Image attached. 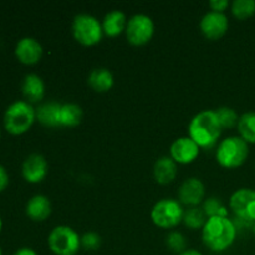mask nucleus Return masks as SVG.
Returning <instances> with one entry per match:
<instances>
[{
	"label": "nucleus",
	"instance_id": "nucleus-4",
	"mask_svg": "<svg viewBox=\"0 0 255 255\" xmlns=\"http://www.w3.org/2000/svg\"><path fill=\"white\" fill-rule=\"evenodd\" d=\"M249 156V146L242 137L229 136L219 142L216 158L223 168H238Z\"/></svg>",
	"mask_w": 255,
	"mask_h": 255
},
{
	"label": "nucleus",
	"instance_id": "nucleus-24",
	"mask_svg": "<svg viewBox=\"0 0 255 255\" xmlns=\"http://www.w3.org/2000/svg\"><path fill=\"white\" fill-rule=\"evenodd\" d=\"M232 14L238 20H247L255 14V0H234L231 4Z\"/></svg>",
	"mask_w": 255,
	"mask_h": 255
},
{
	"label": "nucleus",
	"instance_id": "nucleus-15",
	"mask_svg": "<svg viewBox=\"0 0 255 255\" xmlns=\"http://www.w3.org/2000/svg\"><path fill=\"white\" fill-rule=\"evenodd\" d=\"M25 212L31 221L42 222L49 218L50 214H51V202L44 194H35L27 201Z\"/></svg>",
	"mask_w": 255,
	"mask_h": 255
},
{
	"label": "nucleus",
	"instance_id": "nucleus-14",
	"mask_svg": "<svg viewBox=\"0 0 255 255\" xmlns=\"http://www.w3.org/2000/svg\"><path fill=\"white\" fill-rule=\"evenodd\" d=\"M42 45L36 39L25 36L16 42L15 46V56L21 64L35 65L41 60Z\"/></svg>",
	"mask_w": 255,
	"mask_h": 255
},
{
	"label": "nucleus",
	"instance_id": "nucleus-2",
	"mask_svg": "<svg viewBox=\"0 0 255 255\" xmlns=\"http://www.w3.org/2000/svg\"><path fill=\"white\" fill-rule=\"evenodd\" d=\"M216 110H203L194 115L188 125V137H191L199 148H211L219 139L222 133Z\"/></svg>",
	"mask_w": 255,
	"mask_h": 255
},
{
	"label": "nucleus",
	"instance_id": "nucleus-28",
	"mask_svg": "<svg viewBox=\"0 0 255 255\" xmlns=\"http://www.w3.org/2000/svg\"><path fill=\"white\" fill-rule=\"evenodd\" d=\"M101 246V237L95 232H86L81 236V248L86 251H97Z\"/></svg>",
	"mask_w": 255,
	"mask_h": 255
},
{
	"label": "nucleus",
	"instance_id": "nucleus-16",
	"mask_svg": "<svg viewBox=\"0 0 255 255\" xmlns=\"http://www.w3.org/2000/svg\"><path fill=\"white\" fill-rule=\"evenodd\" d=\"M21 92L30 104L41 102L45 96V82L37 74H27L22 80Z\"/></svg>",
	"mask_w": 255,
	"mask_h": 255
},
{
	"label": "nucleus",
	"instance_id": "nucleus-36",
	"mask_svg": "<svg viewBox=\"0 0 255 255\" xmlns=\"http://www.w3.org/2000/svg\"><path fill=\"white\" fill-rule=\"evenodd\" d=\"M0 137H1V129H0Z\"/></svg>",
	"mask_w": 255,
	"mask_h": 255
},
{
	"label": "nucleus",
	"instance_id": "nucleus-25",
	"mask_svg": "<svg viewBox=\"0 0 255 255\" xmlns=\"http://www.w3.org/2000/svg\"><path fill=\"white\" fill-rule=\"evenodd\" d=\"M202 208L208 218L209 217H228V209L217 197H208L204 199Z\"/></svg>",
	"mask_w": 255,
	"mask_h": 255
},
{
	"label": "nucleus",
	"instance_id": "nucleus-18",
	"mask_svg": "<svg viewBox=\"0 0 255 255\" xmlns=\"http://www.w3.org/2000/svg\"><path fill=\"white\" fill-rule=\"evenodd\" d=\"M60 109L61 104L56 101H46L36 107V120L41 125L51 128L60 126Z\"/></svg>",
	"mask_w": 255,
	"mask_h": 255
},
{
	"label": "nucleus",
	"instance_id": "nucleus-9",
	"mask_svg": "<svg viewBox=\"0 0 255 255\" xmlns=\"http://www.w3.org/2000/svg\"><path fill=\"white\" fill-rule=\"evenodd\" d=\"M229 207L239 219L255 222V191L251 188L237 189L229 198Z\"/></svg>",
	"mask_w": 255,
	"mask_h": 255
},
{
	"label": "nucleus",
	"instance_id": "nucleus-7",
	"mask_svg": "<svg viewBox=\"0 0 255 255\" xmlns=\"http://www.w3.org/2000/svg\"><path fill=\"white\" fill-rule=\"evenodd\" d=\"M72 35L75 40L84 46H94L104 36L102 25L90 14H79L72 20Z\"/></svg>",
	"mask_w": 255,
	"mask_h": 255
},
{
	"label": "nucleus",
	"instance_id": "nucleus-33",
	"mask_svg": "<svg viewBox=\"0 0 255 255\" xmlns=\"http://www.w3.org/2000/svg\"><path fill=\"white\" fill-rule=\"evenodd\" d=\"M1 229H2V219L0 217V233H1Z\"/></svg>",
	"mask_w": 255,
	"mask_h": 255
},
{
	"label": "nucleus",
	"instance_id": "nucleus-8",
	"mask_svg": "<svg viewBox=\"0 0 255 255\" xmlns=\"http://www.w3.org/2000/svg\"><path fill=\"white\" fill-rule=\"evenodd\" d=\"M125 32L129 44L142 46L151 41L153 37L154 22L148 15L136 14L128 19Z\"/></svg>",
	"mask_w": 255,
	"mask_h": 255
},
{
	"label": "nucleus",
	"instance_id": "nucleus-11",
	"mask_svg": "<svg viewBox=\"0 0 255 255\" xmlns=\"http://www.w3.org/2000/svg\"><path fill=\"white\" fill-rule=\"evenodd\" d=\"M206 186L197 177H189L184 179L178 189V201L181 204L188 207H197L204 201Z\"/></svg>",
	"mask_w": 255,
	"mask_h": 255
},
{
	"label": "nucleus",
	"instance_id": "nucleus-1",
	"mask_svg": "<svg viewBox=\"0 0 255 255\" xmlns=\"http://www.w3.org/2000/svg\"><path fill=\"white\" fill-rule=\"evenodd\" d=\"M237 227L228 217H209L202 228V241L212 252L227 251L234 243Z\"/></svg>",
	"mask_w": 255,
	"mask_h": 255
},
{
	"label": "nucleus",
	"instance_id": "nucleus-29",
	"mask_svg": "<svg viewBox=\"0 0 255 255\" xmlns=\"http://www.w3.org/2000/svg\"><path fill=\"white\" fill-rule=\"evenodd\" d=\"M208 5H209V7H211L212 11L224 12L226 11L227 7L231 5V2H229L228 0H211Z\"/></svg>",
	"mask_w": 255,
	"mask_h": 255
},
{
	"label": "nucleus",
	"instance_id": "nucleus-19",
	"mask_svg": "<svg viewBox=\"0 0 255 255\" xmlns=\"http://www.w3.org/2000/svg\"><path fill=\"white\" fill-rule=\"evenodd\" d=\"M127 17L120 10H112L109 11L104 16L102 20V30H104V35L110 37H115L117 35H120L121 32H124L126 30L127 26Z\"/></svg>",
	"mask_w": 255,
	"mask_h": 255
},
{
	"label": "nucleus",
	"instance_id": "nucleus-5",
	"mask_svg": "<svg viewBox=\"0 0 255 255\" xmlns=\"http://www.w3.org/2000/svg\"><path fill=\"white\" fill-rule=\"evenodd\" d=\"M47 246L56 255H75L81 248V237L69 226H57L47 237Z\"/></svg>",
	"mask_w": 255,
	"mask_h": 255
},
{
	"label": "nucleus",
	"instance_id": "nucleus-22",
	"mask_svg": "<svg viewBox=\"0 0 255 255\" xmlns=\"http://www.w3.org/2000/svg\"><path fill=\"white\" fill-rule=\"evenodd\" d=\"M237 128L239 137H242L247 143L255 144V112L248 111L241 115Z\"/></svg>",
	"mask_w": 255,
	"mask_h": 255
},
{
	"label": "nucleus",
	"instance_id": "nucleus-32",
	"mask_svg": "<svg viewBox=\"0 0 255 255\" xmlns=\"http://www.w3.org/2000/svg\"><path fill=\"white\" fill-rule=\"evenodd\" d=\"M178 255H203V254H202L199 251H197V249H186L183 253H181Z\"/></svg>",
	"mask_w": 255,
	"mask_h": 255
},
{
	"label": "nucleus",
	"instance_id": "nucleus-21",
	"mask_svg": "<svg viewBox=\"0 0 255 255\" xmlns=\"http://www.w3.org/2000/svg\"><path fill=\"white\" fill-rule=\"evenodd\" d=\"M84 112L81 106L74 102L61 104L60 109V126L61 127H75L81 122Z\"/></svg>",
	"mask_w": 255,
	"mask_h": 255
},
{
	"label": "nucleus",
	"instance_id": "nucleus-30",
	"mask_svg": "<svg viewBox=\"0 0 255 255\" xmlns=\"http://www.w3.org/2000/svg\"><path fill=\"white\" fill-rule=\"evenodd\" d=\"M9 186V173H7L6 168L0 164V193L6 189Z\"/></svg>",
	"mask_w": 255,
	"mask_h": 255
},
{
	"label": "nucleus",
	"instance_id": "nucleus-10",
	"mask_svg": "<svg viewBox=\"0 0 255 255\" xmlns=\"http://www.w3.org/2000/svg\"><path fill=\"white\" fill-rule=\"evenodd\" d=\"M201 31L207 39L218 40L226 35L229 27V20L224 12L208 11L202 16L199 22Z\"/></svg>",
	"mask_w": 255,
	"mask_h": 255
},
{
	"label": "nucleus",
	"instance_id": "nucleus-34",
	"mask_svg": "<svg viewBox=\"0 0 255 255\" xmlns=\"http://www.w3.org/2000/svg\"><path fill=\"white\" fill-rule=\"evenodd\" d=\"M252 228H253V233H254V236H255V222L253 223V226H252Z\"/></svg>",
	"mask_w": 255,
	"mask_h": 255
},
{
	"label": "nucleus",
	"instance_id": "nucleus-12",
	"mask_svg": "<svg viewBox=\"0 0 255 255\" xmlns=\"http://www.w3.org/2000/svg\"><path fill=\"white\" fill-rule=\"evenodd\" d=\"M199 151H201L199 146L191 137H179L171 144L169 156L176 163L188 164L196 161L197 157L199 156Z\"/></svg>",
	"mask_w": 255,
	"mask_h": 255
},
{
	"label": "nucleus",
	"instance_id": "nucleus-35",
	"mask_svg": "<svg viewBox=\"0 0 255 255\" xmlns=\"http://www.w3.org/2000/svg\"><path fill=\"white\" fill-rule=\"evenodd\" d=\"M0 255H2V251H1V247H0Z\"/></svg>",
	"mask_w": 255,
	"mask_h": 255
},
{
	"label": "nucleus",
	"instance_id": "nucleus-17",
	"mask_svg": "<svg viewBox=\"0 0 255 255\" xmlns=\"http://www.w3.org/2000/svg\"><path fill=\"white\" fill-rule=\"evenodd\" d=\"M178 173L177 163L171 158V156H162L154 162L153 176L157 183L168 184L176 179Z\"/></svg>",
	"mask_w": 255,
	"mask_h": 255
},
{
	"label": "nucleus",
	"instance_id": "nucleus-26",
	"mask_svg": "<svg viewBox=\"0 0 255 255\" xmlns=\"http://www.w3.org/2000/svg\"><path fill=\"white\" fill-rule=\"evenodd\" d=\"M216 114L218 116L219 124L222 128H233L234 126L238 125L239 116L236 112V110L229 106H222L216 110Z\"/></svg>",
	"mask_w": 255,
	"mask_h": 255
},
{
	"label": "nucleus",
	"instance_id": "nucleus-31",
	"mask_svg": "<svg viewBox=\"0 0 255 255\" xmlns=\"http://www.w3.org/2000/svg\"><path fill=\"white\" fill-rule=\"evenodd\" d=\"M12 255H39L35 249L30 248V247H21V248L17 249Z\"/></svg>",
	"mask_w": 255,
	"mask_h": 255
},
{
	"label": "nucleus",
	"instance_id": "nucleus-27",
	"mask_svg": "<svg viewBox=\"0 0 255 255\" xmlns=\"http://www.w3.org/2000/svg\"><path fill=\"white\" fill-rule=\"evenodd\" d=\"M166 244L172 252L177 254L183 253L187 248V238L178 231H171L166 237Z\"/></svg>",
	"mask_w": 255,
	"mask_h": 255
},
{
	"label": "nucleus",
	"instance_id": "nucleus-6",
	"mask_svg": "<svg viewBox=\"0 0 255 255\" xmlns=\"http://www.w3.org/2000/svg\"><path fill=\"white\" fill-rule=\"evenodd\" d=\"M184 209L181 202L173 198L159 199L151 211V218L157 227L171 229L183 221Z\"/></svg>",
	"mask_w": 255,
	"mask_h": 255
},
{
	"label": "nucleus",
	"instance_id": "nucleus-13",
	"mask_svg": "<svg viewBox=\"0 0 255 255\" xmlns=\"http://www.w3.org/2000/svg\"><path fill=\"white\" fill-rule=\"evenodd\" d=\"M49 166L47 161L42 154L31 153L25 158L21 166L22 177L29 183H40L46 177Z\"/></svg>",
	"mask_w": 255,
	"mask_h": 255
},
{
	"label": "nucleus",
	"instance_id": "nucleus-3",
	"mask_svg": "<svg viewBox=\"0 0 255 255\" xmlns=\"http://www.w3.org/2000/svg\"><path fill=\"white\" fill-rule=\"evenodd\" d=\"M36 121V110L25 100L11 102L5 110L4 127L10 134L20 136L29 131Z\"/></svg>",
	"mask_w": 255,
	"mask_h": 255
},
{
	"label": "nucleus",
	"instance_id": "nucleus-23",
	"mask_svg": "<svg viewBox=\"0 0 255 255\" xmlns=\"http://www.w3.org/2000/svg\"><path fill=\"white\" fill-rule=\"evenodd\" d=\"M208 217L204 213L203 208L199 206L197 207H188V208L184 211L183 214V223L186 224L188 228L191 229H199L203 228V226L206 224Z\"/></svg>",
	"mask_w": 255,
	"mask_h": 255
},
{
	"label": "nucleus",
	"instance_id": "nucleus-20",
	"mask_svg": "<svg viewBox=\"0 0 255 255\" xmlns=\"http://www.w3.org/2000/svg\"><path fill=\"white\" fill-rule=\"evenodd\" d=\"M114 75L106 67H96L87 77L90 87L97 92H107L114 86Z\"/></svg>",
	"mask_w": 255,
	"mask_h": 255
}]
</instances>
